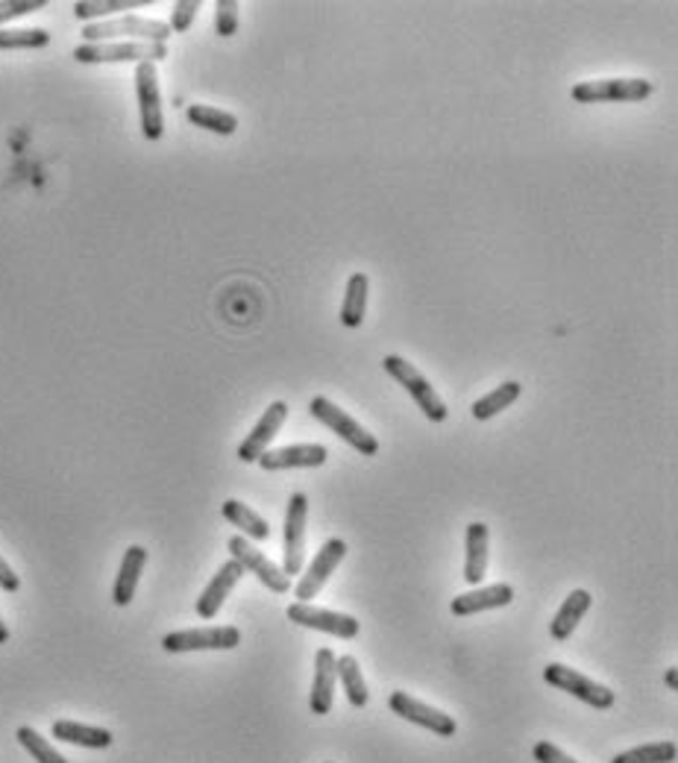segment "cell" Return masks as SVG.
Segmentation results:
<instances>
[{"instance_id":"cell-1","label":"cell","mask_w":678,"mask_h":763,"mask_svg":"<svg viewBox=\"0 0 678 763\" xmlns=\"http://www.w3.org/2000/svg\"><path fill=\"white\" fill-rule=\"evenodd\" d=\"M85 45L95 41H147V45H168L170 27L165 21L144 19V15H121V19H106L85 24Z\"/></svg>"},{"instance_id":"cell-2","label":"cell","mask_w":678,"mask_h":763,"mask_svg":"<svg viewBox=\"0 0 678 763\" xmlns=\"http://www.w3.org/2000/svg\"><path fill=\"white\" fill-rule=\"evenodd\" d=\"M382 368H385L388 377L396 379V382L412 394V400H415L417 406H420V412H424L432 424H443V420H447V415H450V412H447V403H443L441 394L432 388V382H429L412 361H405L403 356H385Z\"/></svg>"},{"instance_id":"cell-3","label":"cell","mask_w":678,"mask_h":763,"mask_svg":"<svg viewBox=\"0 0 678 763\" xmlns=\"http://www.w3.org/2000/svg\"><path fill=\"white\" fill-rule=\"evenodd\" d=\"M74 59L83 65H106V62H159L168 59V45H147V41H95L74 48Z\"/></svg>"},{"instance_id":"cell-4","label":"cell","mask_w":678,"mask_h":763,"mask_svg":"<svg viewBox=\"0 0 678 763\" xmlns=\"http://www.w3.org/2000/svg\"><path fill=\"white\" fill-rule=\"evenodd\" d=\"M575 104H638L652 95V83L643 76H614V80H587L573 85Z\"/></svg>"},{"instance_id":"cell-5","label":"cell","mask_w":678,"mask_h":763,"mask_svg":"<svg viewBox=\"0 0 678 763\" xmlns=\"http://www.w3.org/2000/svg\"><path fill=\"white\" fill-rule=\"evenodd\" d=\"M311 417H318L326 429H332V432L338 434L341 441H347L356 453L361 455H377L379 453V441L377 434H370L365 426L358 424L356 417H349L344 408H338L332 400H326V396H314L309 406Z\"/></svg>"},{"instance_id":"cell-6","label":"cell","mask_w":678,"mask_h":763,"mask_svg":"<svg viewBox=\"0 0 678 763\" xmlns=\"http://www.w3.org/2000/svg\"><path fill=\"white\" fill-rule=\"evenodd\" d=\"M135 95H139V115H142V132L147 142H159L165 135V115H162L159 71L153 62L135 65Z\"/></svg>"},{"instance_id":"cell-7","label":"cell","mask_w":678,"mask_h":763,"mask_svg":"<svg viewBox=\"0 0 678 763\" xmlns=\"http://www.w3.org/2000/svg\"><path fill=\"white\" fill-rule=\"evenodd\" d=\"M241 643V632L236 625H206V629H186V632H170L162 637L165 652H221L236 649Z\"/></svg>"},{"instance_id":"cell-8","label":"cell","mask_w":678,"mask_h":763,"mask_svg":"<svg viewBox=\"0 0 678 763\" xmlns=\"http://www.w3.org/2000/svg\"><path fill=\"white\" fill-rule=\"evenodd\" d=\"M344 556H347V544H344L341 537H330V540L318 549V556H314V561L309 564L306 575H300V582L294 585V599H297V603L318 599V594H321L323 585L330 582V575L338 570Z\"/></svg>"},{"instance_id":"cell-9","label":"cell","mask_w":678,"mask_h":763,"mask_svg":"<svg viewBox=\"0 0 678 763\" xmlns=\"http://www.w3.org/2000/svg\"><path fill=\"white\" fill-rule=\"evenodd\" d=\"M544 679H547V684L564 690V693L575 696L579 702H584V705L599 707V711H608V707L614 705L611 690L605 688V684H599V681L582 676L579 669L564 667V664H547V669H544Z\"/></svg>"},{"instance_id":"cell-10","label":"cell","mask_w":678,"mask_h":763,"mask_svg":"<svg viewBox=\"0 0 678 763\" xmlns=\"http://www.w3.org/2000/svg\"><path fill=\"white\" fill-rule=\"evenodd\" d=\"M288 620L302 625V629H318L323 634L341 637V641H353L361 632V622L356 617L341 611H326V608H314L311 603H294L288 605Z\"/></svg>"},{"instance_id":"cell-11","label":"cell","mask_w":678,"mask_h":763,"mask_svg":"<svg viewBox=\"0 0 678 763\" xmlns=\"http://www.w3.org/2000/svg\"><path fill=\"white\" fill-rule=\"evenodd\" d=\"M226 547H229V552H233L238 564L245 567V573H253L264 587H271L274 594H288L292 591V579L283 573V567H276L264 552H259L245 535L229 537Z\"/></svg>"},{"instance_id":"cell-12","label":"cell","mask_w":678,"mask_h":763,"mask_svg":"<svg viewBox=\"0 0 678 763\" xmlns=\"http://www.w3.org/2000/svg\"><path fill=\"white\" fill-rule=\"evenodd\" d=\"M306 517H309V497L306 493H292L288 511H285V561L283 573L300 575L302 561H306Z\"/></svg>"},{"instance_id":"cell-13","label":"cell","mask_w":678,"mask_h":763,"mask_svg":"<svg viewBox=\"0 0 678 763\" xmlns=\"http://www.w3.org/2000/svg\"><path fill=\"white\" fill-rule=\"evenodd\" d=\"M388 707H391L396 716H403V719L426 728V731H435L438 737H452L455 731H459V726H455V719H452L450 714H443V711H438V707L426 705V702L415 699L412 693H403V690L391 693Z\"/></svg>"},{"instance_id":"cell-14","label":"cell","mask_w":678,"mask_h":763,"mask_svg":"<svg viewBox=\"0 0 678 763\" xmlns=\"http://www.w3.org/2000/svg\"><path fill=\"white\" fill-rule=\"evenodd\" d=\"M285 417H288V403H283V400H276V403H271V406L264 408V415L259 417V424L253 426V432L247 434L245 443L238 446V458H241L245 464L259 462V458L267 453L271 441L279 434V429H283Z\"/></svg>"},{"instance_id":"cell-15","label":"cell","mask_w":678,"mask_h":763,"mask_svg":"<svg viewBox=\"0 0 678 763\" xmlns=\"http://www.w3.org/2000/svg\"><path fill=\"white\" fill-rule=\"evenodd\" d=\"M330 458V450L323 443H297V446H283V450H267L259 458V467L267 473L292 470V467H321Z\"/></svg>"},{"instance_id":"cell-16","label":"cell","mask_w":678,"mask_h":763,"mask_svg":"<svg viewBox=\"0 0 678 763\" xmlns=\"http://www.w3.org/2000/svg\"><path fill=\"white\" fill-rule=\"evenodd\" d=\"M241 579H245V567L238 564L236 558H229V561H226V564L212 575V582L206 585V591L200 594L198 599L200 617H203V620H215L217 611H221V605L226 603V596L233 594V587H236Z\"/></svg>"},{"instance_id":"cell-17","label":"cell","mask_w":678,"mask_h":763,"mask_svg":"<svg viewBox=\"0 0 678 763\" xmlns=\"http://www.w3.org/2000/svg\"><path fill=\"white\" fill-rule=\"evenodd\" d=\"M335 652L318 649L314 658V681H311V714L326 716L335 702V681H338V669H335Z\"/></svg>"},{"instance_id":"cell-18","label":"cell","mask_w":678,"mask_h":763,"mask_svg":"<svg viewBox=\"0 0 678 763\" xmlns=\"http://www.w3.org/2000/svg\"><path fill=\"white\" fill-rule=\"evenodd\" d=\"M514 599V587L500 582V585L479 587V591H471V594L455 596L450 605V611L455 617H473V613L493 611V608H505Z\"/></svg>"},{"instance_id":"cell-19","label":"cell","mask_w":678,"mask_h":763,"mask_svg":"<svg viewBox=\"0 0 678 763\" xmlns=\"http://www.w3.org/2000/svg\"><path fill=\"white\" fill-rule=\"evenodd\" d=\"M144 564H147V549L144 547H130L123 552L121 570H118V579H115L112 587V603L118 608H127L135 596V587H139V579L144 573Z\"/></svg>"},{"instance_id":"cell-20","label":"cell","mask_w":678,"mask_h":763,"mask_svg":"<svg viewBox=\"0 0 678 763\" xmlns=\"http://www.w3.org/2000/svg\"><path fill=\"white\" fill-rule=\"evenodd\" d=\"M464 579L471 585H479L485 573H488V526L485 523H471L467 526V537H464Z\"/></svg>"},{"instance_id":"cell-21","label":"cell","mask_w":678,"mask_h":763,"mask_svg":"<svg viewBox=\"0 0 678 763\" xmlns=\"http://www.w3.org/2000/svg\"><path fill=\"white\" fill-rule=\"evenodd\" d=\"M591 594L587 591H573V594L567 596L564 605L558 608V613L552 617V622H549V634H552V641H567L570 634L575 632V625L582 622V617L587 611H591Z\"/></svg>"},{"instance_id":"cell-22","label":"cell","mask_w":678,"mask_h":763,"mask_svg":"<svg viewBox=\"0 0 678 763\" xmlns=\"http://www.w3.org/2000/svg\"><path fill=\"white\" fill-rule=\"evenodd\" d=\"M53 737L62 740V743L83 746V749H109L112 746V731L97 726H83V723H74V719H59L53 723Z\"/></svg>"},{"instance_id":"cell-23","label":"cell","mask_w":678,"mask_h":763,"mask_svg":"<svg viewBox=\"0 0 678 763\" xmlns=\"http://www.w3.org/2000/svg\"><path fill=\"white\" fill-rule=\"evenodd\" d=\"M368 291L370 283L365 274H353L347 279V294H344V306H341V323L347 330H356L365 323V311H368Z\"/></svg>"},{"instance_id":"cell-24","label":"cell","mask_w":678,"mask_h":763,"mask_svg":"<svg viewBox=\"0 0 678 763\" xmlns=\"http://www.w3.org/2000/svg\"><path fill=\"white\" fill-rule=\"evenodd\" d=\"M186 118H189L194 127L200 130L215 132V135H233L238 130V118L233 112H224L217 106H206V104H191L186 109Z\"/></svg>"},{"instance_id":"cell-25","label":"cell","mask_w":678,"mask_h":763,"mask_svg":"<svg viewBox=\"0 0 678 763\" xmlns=\"http://www.w3.org/2000/svg\"><path fill=\"white\" fill-rule=\"evenodd\" d=\"M151 3L153 0H80V3H74V19L95 24L100 19L106 21L115 12L142 10V7H151Z\"/></svg>"},{"instance_id":"cell-26","label":"cell","mask_w":678,"mask_h":763,"mask_svg":"<svg viewBox=\"0 0 678 763\" xmlns=\"http://www.w3.org/2000/svg\"><path fill=\"white\" fill-rule=\"evenodd\" d=\"M335 669H338V679H341V688H344V693H347L349 705L353 707H365L368 705V684H365V676H361V669H358V660L353 658V655H341L338 660H335Z\"/></svg>"},{"instance_id":"cell-27","label":"cell","mask_w":678,"mask_h":763,"mask_svg":"<svg viewBox=\"0 0 678 763\" xmlns=\"http://www.w3.org/2000/svg\"><path fill=\"white\" fill-rule=\"evenodd\" d=\"M520 391H523V385L520 382H502L500 388H493L490 394H485L481 400H476L473 403V417L476 420H490V417H497L500 412H505V408L511 406V403H518Z\"/></svg>"},{"instance_id":"cell-28","label":"cell","mask_w":678,"mask_h":763,"mask_svg":"<svg viewBox=\"0 0 678 763\" xmlns=\"http://www.w3.org/2000/svg\"><path fill=\"white\" fill-rule=\"evenodd\" d=\"M224 520H229L233 526L241 528L247 537H253V540H267L271 537V526H267V520L259 517L253 509H247L245 502L238 500H226L224 502Z\"/></svg>"},{"instance_id":"cell-29","label":"cell","mask_w":678,"mask_h":763,"mask_svg":"<svg viewBox=\"0 0 678 763\" xmlns=\"http://www.w3.org/2000/svg\"><path fill=\"white\" fill-rule=\"evenodd\" d=\"M676 743L661 740V743L634 746L629 752L614 754L611 763H676Z\"/></svg>"},{"instance_id":"cell-30","label":"cell","mask_w":678,"mask_h":763,"mask_svg":"<svg viewBox=\"0 0 678 763\" xmlns=\"http://www.w3.org/2000/svg\"><path fill=\"white\" fill-rule=\"evenodd\" d=\"M50 33L41 27L33 29H7L0 27V50H38L48 48Z\"/></svg>"},{"instance_id":"cell-31","label":"cell","mask_w":678,"mask_h":763,"mask_svg":"<svg viewBox=\"0 0 678 763\" xmlns=\"http://www.w3.org/2000/svg\"><path fill=\"white\" fill-rule=\"evenodd\" d=\"M19 743L33 754V761L36 763H68L66 758H62V754H59L57 749L45 740V737L38 735L36 728H27V726L19 728Z\"/></svg>"},{"instance_id":"cell-32","label":"cell","mask_w":678,"mask_h":763,"mask_svg":"<svg viewBox=\"0 0 678 763\" xmlns=\"http://www.w3.org/2000/svg\"><path fill=\"white\" fill-rule=\"evenodd\" d=\"M238 29V3L236 0H217L215 3V33L217 36H236Z\"/></svg>"},{"instance_id":"cell-33","label":"cell","mask_w":678,"mask_h":763,"mask_svg":"<svg viewBox=\"0 0 678 763\" xmlns=\"http://www.w3.org/2000/svg\"><path fill=\"white\" fill-rule=\"evenodd\" d=\"M200 12V0H179L174 3V12H170V33H186V29L194 24Z\"/></svg>"},{"instance_id":"cell-34","label":"cell","mask_w":678,"mask_h":763,"mask_svg":"<svg viewBox=\"0 0 678 763\" xmlns=\"http://www.w3.org/2000/svg\"><path fill=\"white\" fill-rule=\"evenodd\" d=\"M48 7V0H3L0 3V27L7 24V21H15L21 19V15H29V12H38Z\"/></svg>"},{"instance_id":"cell-35","label":"cell","mask_w":678,"mask_h":763,"mask_svg":"<svg viewBox=\"0 0 678 763\" xmlns=\"http://www.w3.org/2000/svg\"><path fill=\"white\" fill-rule=\"evenodd\" d=\"M532 754H535L537 763H579V761H573V758H570L567 752H561L558 746L547 743V740H544V743H537L535 752Z\"/></svg>"},{"instance_id":"cell-36","label":"cell","mask_w":678,"mask_h":763,"mask_svg":"<svg viewBox=\"0 0 678 763\" xmlns=\"http://www.w3.org/2000/svg\"><path fill=\"white\" fill-rule=\"evenodd\" d=\"M21 587V579L15 575V570H12L3 558H0V591H7V594H15Z\"/></svg>"},{"instance_id":"cell-37","label":"cell","mask_w":678,"mask_h":763,"mask_svg":"<svg viewBox=\"0 0 678 763\" xmlns=\"http://www.w3.org/2000/svg\"><path fill=\"white\" fill-rule=\"evenodd\" d=\"M664 681H667V688H669V690H676V688H678V669H676V667H669V669H667V676H664Z\"/></svg>"},{"instance_id":"cell-38","label":"cell","mask_w":678,"mask_h":763,"mask_svg":"<svg viewBox=\"0 0 678 763\" xmlns=\"http://www.w3.org/2000/svg\"><path fill=\"white\" fill-rule=\"evenodd\" d=\"M7 641H10V629H7V622L0 620V646H3Z\"/></svg>"}]
</instances>
